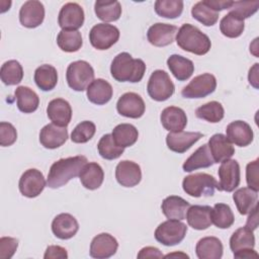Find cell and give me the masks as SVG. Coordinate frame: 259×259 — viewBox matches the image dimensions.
Instances as JSON below:
<instances>
[{"label": "cell", "mask_w": 259, "mask_h": 259, "mask_svg": "<svg viewBox=\"0 0 259 259\" xmlns=\"http://www.w3.org/2000/svg\"><path fill=\"white\" fill-rule=\"evenodd\" d=\"M85 164H87V158L85 156L63 158L56 161L51 166L48 174V187L56 189L64 186L71 179L79 176Z\"/></svg>", "instance_id": "1"}, {"label": "cell", "mask_w": 259, "mask_h": 259, "mask_svg": "<svg viewBox=\"0 0 259 259\" xmlns=\"http://www.w3.org/2000/svg\"><path fill=\"white\" fill-rule=\"evenodd\" d=\"M146 72V64L141 59H134L128 53L116 55L110 65V73L118 82H140Z\"/></svg>", "instance_id": "2"}, {"label": "cell", "mask_w": 259, "mask_h": 259, "mask_svg": "<svg viewBox=\"0 0 259 259\" xmlns=\"http://www.w3.org/2000/svg\"><path fill=\"white\" fill-rule=\"evenodd\" d=\"M176 42L180 49L197 56L205 55L211 47L209 37L196 26L189 23H184L178 29Z\"/></svg>", "instance_id": "3"}, {"label": "cell", "mask_w": 259, "mask_h": 259, "mask_svg": "<svg viewBox=\"0 0 259 259\" xmlns=\"http://www.w3.org/2000/svg\"><path fill=\"white\" fill-rule=\"evenodd\" d=\"M182 188L192 197L212 196L214 189L219 190V182L207 173H194L184 177Z\"/></svg>", "instance_id": "4"}, {"label": "cell", "mask_w": 259, "mask_h": 259, "mask_svg": "<svg viewBox=\"0 0 259 259\" xmlns=\"http://www.w3.org/2000/svg\"><path fill=\"white\" fill-rule=\"evenodd\" d=\"M66 79L70 88L84 91L94 80V70L86 61H75L68 66Z\"/></svg>", "instance_id": "5"}, {"label": "cell", "mask_w": 259, "mask_h": 259, "mask_svg": "<svg viewBox=\"0 0 259 259\" xmlns=\"http://www.w3.org/2000/svg\"><path fill=\"white\" fill-rule=\"evenodd\" d=\"M187 227L179 220H168L161 223L155 230V239L164 246H175L183 241Z\"/></svg>", "instance_id": "6"}, {"label": "cell", "mask_w": 259, "mask_h": 259, "mask_svg": "<svg viewBox=\"0 0 259 259\" xmlns=\"http://www.w3.org/2000/svg\"><path fill=\"white\" fill-rule=\"evenodd\" d=\"M147 91L153 100L165 101L173 95L175 86L168 73L163 70H156L149 78Z\"/></svg>", "instance_id": "7"}, {"label": "cell", "mask_w": 259, "mask_h": 259, "mask_svg": "<svg viewBox=\"0 0 259 259\" xmlns=\"http://www.w3.org/2000/svg\"><path fill=\"white\" fill-rule=\"evenodd\" d=\"M119 38V30L108 23H97L89 32V40L93 48L104 51L111 48Z\"/></svg>", "instance_id": "8"}, {"label": "cell", "mask_w": 259, "mask_h": 259, "mask_svg": "<svg viewBox=\"0 0 259 259\" xmlns=\"http://www.w3.org/2000/svg\"><path fill=\"white\" fill-rule=\"evenodd\" d=\"M217 88V79L209 73L194 77L185 87L181 94L185 98H203L211 94Z\"/></svg>", "instance_id": "9"}, {"label": "cell", "mask_w": 259, "mask_h": 259, "mask_svg": "<svg viewBox=\"0 0 259 259\" xmlns=\"http://www.w3.org/2000/svg\"><path fill=\"white\" fill-rule=\"evenodd\" d=\"M46 180L44 174L34 168L26 170L20 177L18 188L20 193L28 198L38 196L46 187Z\"/></svg>", "instance_id": "10"}, {"label": "cell", "mask_w": 259, "mask_h": 259, "mask_svg": "<svg viewBox=\"0 0 259 259\" xmlns=\"http://www.w3.org/2000/svg\"><path fill=\"white\" fill-rule=\"evenodd\" d=\"M219 190L232 192L240 184V165L236 160L228 159L222 162L219 168Z\"/></svg>", "instance_id": "11"}, {"label": "cell", "mask_w": 259, "mask_h": 259, "mask_svg": "<svg viewBox=\"0 0 259 259\" xmlns=\"http://www.w3.org/2000/svg\"><path fill=\"white\" fill-rule=\"evenodd\" d=\"M85 15L83 8L75 2L66 3L60 10L58 23L64 30H77L84 23Z\"/></svg>", "instance_id": "12"}, {"label": "cell", "mask_w": 259, "mask_h": 259, "mask_svg": "<svg viewBox=\"0 0 259 259\" xmlns=\"http://www.w3.org/2000/svg\"><path fill=\"white\" fill-rule=\"evenodd\" d=\"M117 112L125 117L140 118L145 113L146 105L143 98L135 92L122 94L116 103Z\"/></svg>", "instance_id": "13"}, {"label": "cell", "mask_w": 259, "mask_h": 259, "mask_svg": "<svg viewBox=\"0 0 259 259\" xmlns=\"http://www.w3.org/2000/svg\"><path fill=\"white\" fill-rule=\"evenodd\" d=\"M118 248L116 239L108 233L95 236L90 244V256L96 259H106L113 256Z\"/></svg>", "instance_id": "14"}, {"label": "cell", "mask_w": 259, "mask_h": 259, "mask_svg": "<svg viewBox=\"0 0 259 259\" xmlns=\"http://www.w3.org/2000/svg\"><path fill=\"white\" fill-rule=\"evenodd\" d=\"M45 19L44 4L36 0H29L24 2L19 10V21L27 28H34L39 26Z\"/></svg>", "instance_id": "15"}, {"label": "cell", "mask_w": 259, "mask_h": 259, "mask_svg": "<svg viewBox=\"0 0 259 259\" xmlns=\"http://www.w3.org/2000/svg\"><path fill=\"white\" fill-rule=\"evenodd\" d=\"M115 178L123 187H134L141 182L142 170L140 165L133 161H120L115 168Z\"/></svg>", "instance_id": "16"}, {"label": "cell", "mask_w": 259, "mask_h": 259, "mask_svg": "<svg viewBox=\"0 0 259 259\" xmlns=\"http://www.w3.org/2000/svg\"><path fill=\"white\" fill-rule=\"evenodd\" d=\"M203 135L199 132H176L166 136L167 147L178 154H182L190 149Z\"/></svg>", "instance_id": "17"}, {"label": "cell", "mask_w": 259, "mask_h": 259, "mask_svg": "<svg viewBox=\"0 0 259 259\" xmlns=\"http://www.w3.org/2000/svg\"><path fill=\"white\" fill-rule=\"evenodd\" d=\"M177 31L178 28L175 25L158 22L149 27L147 38L155 47H166L173 42Z\"/></svg>", "instance_id": "18"}, {"label": "cell", "mask_w": 259, "mask_h": 259, "mask_svg": "<svg viewBox=\"0 0 259 259\" xmlns=\"http://www.w3.org/2000/svg\"><path fill=\"white\" fill-rule=\"evenodd\" d=\"M47 114L53 123L67 127L72 118V108L67 100L63 98H55L49 102Z\"/></svg>", "instance_id": "19"}, {"label": "cell", "mask_w": 259, "mask_h": 259, "mask_svg": "<svg viewBox=\"0 0 259 259\" xmlns=\"http://www.w3.org/2000/svg\"><path fill=\"white\" fill-rule=\"evenodd\" d=\"M68 139V130L55 123L45 125L39 133V142L46 149H57L64 145Z\"/></svg>", "instance_id": "20"}, {"label": "cell", "mask_w": 259, "mask_h": 259, "mask_svg": "<svg viewBox=\"0 0 259 259\" xmlns=\"http://www.w3.org/2000/svg\"><path fill=\"white\" fill-rule=\"evenodd\" d=\"M228 140L239 147H246L253 141V131L249 123L243 120H235L228 124L226 128Z\"/></svg>", "instance_id": "21"}, {"label": "cell", "mask_w": 259, "mask_h": 259, "mask_svg": "<svg viewBox=\"0 0 259 259\" xmlns=\"http://www.w3.org/2000/svg\"><path fill=\"white\" fill-rule=\"evenodd\" d=\"M79 230L77 220L70 213H60L52 222L53 234L61 239L68 240L73 238Z\"/></svg>", "instance_id": "22"}, {"label": "cell", "mask_w": 259, "mask_h": 259, "mask_svg": "<svg viewBox=\"0 0 259 259\" xmlns=\"http://www.w3.org/2000/svg\"><path fill=\"white\" fill-rule=\"evenodd\" d=\"M160 120L165 130L176 133L181 132L187 124V116L184 110L177 106L164 108L160 115Z\"/></svg>", "instance_id": "23"}, {"label": "cell", "mask_w": 259, "mask_h": 259, "mask_svg": "<svg viewBox=\"0 0 259 259\" xmlns=\"http://www.w3.org/2000/svg\"><path fill=\"white\" fill-rule=\"evenodd\" d=\"M207 146L214 163H222L235 154V149L232 143L223 134L213 135L209 139Z\"/></svg>", "instance_id": "24"}, {"label": "cell", "mask_w": 259, "mask_h": 259, "mask_svg": "<svg viewBox=\"0 0 259 259\" xmlns=\"http://www.w3.org/2000/svg\"><path fill=\"white\" fill-rule=\"evenodd\" d=\"M211 209L208 205H190L185 217L188 225L194 230H206L212 224Z\"/></svg>", "instance_id": "25"}, {"label": "cell", "mask_w": 259, "mask_h": 259, "mask_svg": "<svg viewBox=\"0 0 259 259\" xmlns=\"http://www.w3.org/2000/svg\"><path fill=\"white\" fill-rule=\"evenodd\" d=\"M86 90L88 100L97 105L107 103L111 99L113 93L112 86L106 80L101 78L93 80Z\"/></svg>", "instance_id": "26"}, {"label": "cell", "mask_w": 259, "mask_h": 259, "mask_svg": "<svg viewBox=\"0 0 259 259\" xmlns=\"http://www.w3.org/2000/svg\"><path fill=\"white\" fill-rule=\"evenodd\" d=\"M189 206V202L184 198L177 195H170L163 200L161 208L168 220L182 221L185 219Z\"/></svg>", "instance_id": "27"}, {"label": "cell", "mask_w": 259, "mask_h": 259, "mask_svg": "<svg viewBox=\"0 0 259 259\" xmlns=\"http://www.w3.org/2000/svg\"><path fill=\"white\" fill-rule=\"evenodd\" d=\"M214 164L207 144L200 146L183 163L182 169L185 172H192L200 168H207Z\"/></svg>", "instance_id": "28"}, {"label": "cell", "mask_w": 259, "mask_h": 259, "mask_svg": "<svg viewBox=\"0 0 259 259\" xmlns=\"http://www.w3.org/2000/svg\"><path fill=\"white\" fill-rule=\"evenodd\" d=\"M223 244L217 237H204L195 247L196 256L199 259H220L223 256Z\"/></svg>", "instance_id": "29"}, {"label": "cell", "mask_w": 259, "mask_h": 259, "mask_svg": "<svg viewBox=\"0 0 259 259\" xmlns=\"http://www.w3.org/2000/svg\"><path fill=\"white\" fill-rule=\"evenodd\" d=\"M170 72L178 81H186L194 72V65L191 60L180 55H171L167 59Z\"/></svg>", "instance_id": "30"}, {"label": "cell", "mask_w": 259, "mask_h": 259, "mask_svg": "<svg viewBox=\"0 0 259 259\" xmlns=\"http://www.w3.org/2000/svg\"><path fill=\"white\" fill-rule=\"evenodd\" d=\"M79 177L82 185L85 188L95 190L101 186L104 179V173L99 164L90 162L85 164V166L82 168Z\"/></svg>", "instance_id": "31"}, {"label": "cell", "mask_w": 259, "mask_h": 259, "mask_svg": "<svg viewBox=\"0 0 259 259\" xmlns=\"http://www.w3.org/2000/svg\"><path fill=\"white\" fill-rule=\"evenodd\" d=\"M233 199L239 212L243 215L248 214L258 204V191L249 187H242L234 192Z\"/></svg>", "instance_id": "32"}, {"label": "cell", "mask_w": 259, "mask_h": 259, "mask_svg": "<svg viewBox=\"0 0 259 259\" xmlns=\"http://www.w3.org/2000/svg\"><path fill=\"white\" fill-rule=\"evenodd\" d=\"M14 94L17 99V107L21 112L32 113L37 109L39 104L38 95L29 87L18 86Z\"/></svg>", "instance_id": "33"}, {"label": "cell", "mask_w": 259, "mask_h": 259, "mask_svg": "<svg viewBox=\"0 0 259 259\" xmlns=\"http://www.w3.org/2000/svg\"><path fill=\"white\" fill-rule=\"evenodd\" d=\"M94 11L104 23L116 21L121 15V5L116 0H98L94 3Z\"/></svg>", "instance_id": "34"}, {"label": "cell", "mask_w": 259, "mask_h": 259, "mask_svg": "<svg viewBox=\"0 0 259 259\" xmlns=\"http://www.w3.org/2000/svg\"><path fill=\"white\" fill-rule=\"evenodd\" d=\"M34 82L42 91L53 90L58 83V73L52 65H40L34 71Z\"/></svg>", "instance_id": "35"}, {"label": "cell", "mask_w": 259, "mask_h": 259, "mask_svg": "<svg viewBox=\"0 0 259 259\" xmlns=\"http://www.w3.org/2000/svg\"><path fill=\"white\" fill-rule=\"evenodd\" d=\"M112 138L117 146L121 148H127L133 146L139 138V132L135 125L131 123L117 124L112 130Z\"/></svg>", "instance_id": "36"}, {"label": "cell", "mask_w": 259, "mask_h": 259, "mask_svg": "<svg viewBox=\"0 0 259 259\" xmlns=\"http://www.w3.org/2000/svg\"><path fill=\"white\" fill-rule=\"evenodd\" d=\"M244 28H245L244 19L232 11L226 14L221 19V22H220V30L227 37H231V38L239 37L243 33Z\"/></svg>", "instance_id": "37"}, {"label": "cell", "mask_w": 259, "mask_h": 259, "mask_svg": "<svg viewBox=\"0 0 259 259\" xmlns=\"http://www.w3.org/2000/svg\"><path fill=\"white\" fill-rule=\"evenodd\" d=\"M254 246L255 237L253 231L246 226L236 230L230 238V248L233 253L244 249H254Z\"/></svg>", "instance_id": "38"}, {"label": "cell", "mask_w": 259, "mask_h": 259, "mask_svg": "<svg viewBox=\"0 0 259 259\" xmlns=\"http://www.w3.org/2000/svg\"><path fill=\"white\" fill-rule=\"evenodd\" d=\"M57 44L62 51L67 53H75L81 49L83 39L80 31L78 30L62 29L57 36Z\"/></svg>", "instance_id": "39"}, {"label": "cell", "mask_w": 259, "mask_h": 259, "mask_svg": "<svg viewBox=\"0 0 259 259\" xmlns=\"http://www.w3.org/2000/svg\"><path fill=\"white\" fill-rule=\"evenodd\" d=\"M0 77L1 81L5 85H16L20 83L23 78L22 66L16 60H9L2 65L0 70Z\"/></svg>", "instance_id": "40"}, {"label": "cell", "mask_w": 259, "mask_h": 259, "mask_svg": "<svg viewBox=\"0 0 259 259\" xmlns=\"http://www.w3.org/2000/svg\"><path fill=\"white\" fill-rule=\"evenodd\" d=\"M195 115L211 123H217L224 118L225 110L223 105L218 101H209L195 110Z\"/></svg>", "instance_id": "41"}, {"label": "cell", "mask_w": 259, "mask_h": 259, "mask_svg": "<svg viewBox=\"0 0 259 259\" xmlns=\"http://www.w3.org/2000/svg\"><path fill=\"white\" fill-rule=\"evenodd\" d=\"M191 15L194 19L199 21L205 26H212L219 20L220 12L214 11L204 1H199L191 8Z\"/></svg>", "instance_id": "42"}, {"label": "cell", "mask_w": 259, "mask_h": 259, "mask_svg": "<svg viewBox=\"0 0 259 259\" xmlns=\"http://www.w3.org/2000/svg\"><path fill=\"white\" fill-rule=\"evenodd\" d=\"M211 222L219 229H228L234 222L235 217L228 204L217 203L211 209Z\"/></svg>", "instance_id": "43"}, {"label": "cell", "mask_w": 259, "mask_h": 259, "mask_svg": "<svg viewBox=\"0 0 259 259\" xmlns=\"http://www.w3.org/2000/svg\"><path fill=\"white\" fill-rule=\"evenodd\" d=\"M99 155L105 160H114L120 157L124 151L123 148L116 145L112 135L106 134L102 136L97 144Z\"/></svg>", "instance_id": "44"}, {"label": "cell", "mask_w": 259, "mask_h": 259, "mask_svg": "<svg viewBox=\"0 0 259 259\" xmlns=\"http://www.w3.org/2000/svg\"><path fill=\"white\" fill-rule=\"evenodd\" d=\"M156 13L164 18H177L183 11V1L181 0H157L155 2Z\"/></svg>", "instance_id": "45"}, {"label": "cell", "mask_w": 259, "mask_h": 259, "mask_svg": "<svg viewBox=\"0 0 259 259\" xmlns=\"http://www.w3.org/2000/svg\"><path fill=\"white\" fill-rule=\"evenodd\" d=\"M96 132L94 122L90 120H84L78 123L71 134V141L77 144H84L90 141Z\"/></svg>", "instance_id": "46"}, {"label": "cell", "mask_w": 259, "mask_h": 259, "mask_svg": "<svg viewBox=\"0 0 259 259\" xmlns=\"http://www.w3.org/2000/svg\"><path fill=\"white\" fill-rule=\"evenodd\" d=\"M259 7V1H233L230 11L236 13L241 18H249L254 13L257 12Z\"/></svg>", "instance_id": "47"}, {"label": "cell", "mask_w": 259, "mask_h": 259, "mask_svg": "<svg viewBox=\"0 0 259 259\" xmlns=\"http://www.w3.org/2000/svg\"><path fill=\"white\" fill-rule=\"evenodd\" d=\"M16 139L17 132L15 127L9 122H0V145L2 147H9L15 143Z\"/></svg>", "instance_id": "48"}, {"label": "cell", "mask_w": 259, "mask_h": 259, "mask_svg": "<svg viewBox=\"0 0 259 259\" xmlns=\"http://www.w3.org/2000/svg\"><path fill=\"white\" fill-rule=\"evenodd\" d=\"M18 240L12 237H2L0 239V259H10L16 252Z\"/></svg>", "instance_id": "49"}, {"label": "cell", "mask_w": 259, "mask_h": 259, "mask_svg": "<svg viewBox=\"0 0 259 259\" xmlns=\"http://www.w3.org/2000/svg\"><path fill=\"white\" fill-rule=\"evenodd\" d=\"M258 159L247 164L246 167V181L249 188L258 191L259 190V182H258Z\"/></svg>", "instance_id": "50"}, {"label": "cell", "mask_w": 259, "mask_h": 259, "mask_svg": "<svg viewBox=\"0 0 259 259\" xmlns=\"http://www.w3.org/2000/svg\"><path fill=\"white\" fill-rule=\"evenodd\" d=\"M45 259H67L68 258V253L67 250L61 246L58 245H51L47 248L45 255Z\"/></svg>", "instance_id": "51"}, {"label": "cell", "mask_w": 259, "mask_h": 259, "mask_svg": "<svg viewBox=\"0 0 259 259\" xmlns=\"http://www.w3.org/2000/svg\"><path fill=\"white\" fill-rule=\"evenodd\" d=\"M164 255L156 247H144L138 253V258H163Z\"/></svg>", "instance_id": "52"}, {"label": "cell", "mask_w": 259, "mask_h": 259, "mask_svg": "<svg viewBox=\"0 0 259 259\" xmlns=\"http://www.w3.org/2000/svg\"><path fill=\"white\" fill-rule=\"evenodd\" d=\"M206 5L212 8L214 11L220 12L225 9H230L233 4V1H225V0H203Z\"/></svg>", "instance_id": "53"}, {"label": "cell", "mask_w": 259, "mask_h": 259, "mask_svg": "<svg viewBox=\"0 0 259 259\" xmlns=\"http://www.w3.org/2000/svg\"><path fill=\"white\" fill-rule=\"evenodd\" d=\"M234 254V258H239V259H252V258H258L259 255L254 249H244L237 251Z\"/></svg>", "instance_id": "54"}, {"label": "cell", "mask_w": 259, "mask_h": 259, "mask_svg": "<svg viewBox=\"0 0 259 259\" xmlns=\"http://www.w3.org/2000/svg\"><path fill=\"white\" fill-rule=\"evenodd\" d=\"M258 226V204L253 208V210L250 212V215L247 219L246 227L250 230L254 231Z\"/></svg>", "instance_id": "55"}, {"label": "cell", "mask_w": 259, "mask_h": 259, "mask_svg": "<svg viewBox=\"0 0 259 259\" xmlns=\"http://www.w3.org/2000/svg\"><path fill=\"white\" fill-rule=\"evenodd\" d=\"M258 63L254 64V66L250 69L249 71V75H248V79H249V83L254 86L255 88H258Z\"/></svg>", "instance_id": "56"}, {"label": "cell", "mask_w": 259, "mask_h": 259, "mask_svg": "<svg viewBox=\"0 0 259 259\" xmlns=\"http://www.w3.org/2000/svg\"><path fill=\"white\" fill-rule=\"evenodd\" d=\"M175 256H181V257H185V258H188V255L186 254H183V253H172V254H167L166 256H164L165 258H169V257H175Z\"/></svg>", "instance_id": "57"}]
</instances>
